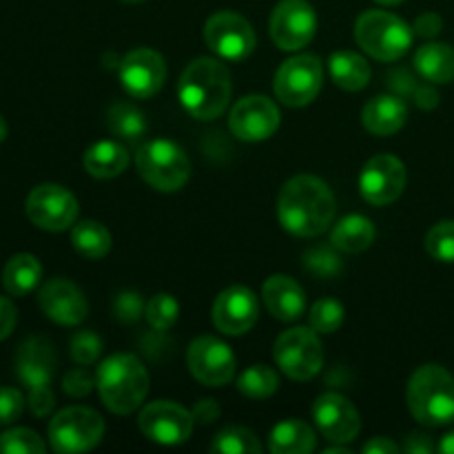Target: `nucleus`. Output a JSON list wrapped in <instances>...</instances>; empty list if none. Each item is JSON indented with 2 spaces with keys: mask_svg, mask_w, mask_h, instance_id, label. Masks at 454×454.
Returning a JSON list of instances; mask_svg holds the SVG:
<instances>
[{
  "mask_svg": "<svg viewBox=\"0 0 454 454\" xmlns=\"http://www.w3.org/2000/svg\"><path fill=\"white\" fill-rule=\"evenodd\" d=\"M278 220L295 238H317L335 220V195L319 177H291L279 191Z\"/></svg>",
  "mask_w": 454,
  "mask_h": 454,
  "instance_id": "1",
  "label": "nucleus"
},
{
  "mask_svg": "<svg viewBox=\"0 0 454 454\" xmlns=\"http://www.w3.org/2000/svg\"><path fill=\"white\" fill-rule=\"evenodd\" d=\"M180 100L198 120H215L231 100V74L215 58L189 62L180 78Z\"/></svg>",
  "mask_w": 454,
  "mask_h": 454,
  "instance_id": "2",
  "label": "nucleus"
},
{
  "mask_svg": "<svg viewBox=\"0 0 454 454\" xmlns=\"http://www.w3.org/2000/svg\"><path fill=\"white\" fill-rule=\"evenodd\" d=\"M102 403L115 415L137 411L149 393V372L133 355H111L102 362L96 375Z\"/></svg>",
  "mask_w": 454,
  "mask_h": 454,
  "instance_id": "3",
  "label": "nucleus"
},
{
  "mask_svg": "<svg viewBox=\"0 0 454 454\" xmlns=\"http://www.w3.org/2000/svg\"><path fill=\"white\" fill-rule=\"evenodd\" d=\"M408 408L419 424L437 428L454 421V377L437 364L421 366L408 384Z\"/></svg>",
  "mask_w": 454,
  "mask_h": 454,
  "instance_id": "4",
  "label": "nucleus"
},
{
  "mask_svg": "<svg viewBox=\"0 0 454 454\" xmlns=\"http://www.w3.org/2000/svg\"><path fill=\"white\" fill-rule=\"evenodd\" d=\"M415 31L399 16L381 9H371L357 18L355 40L375 60L393 62L406 56Z\"/></svg>",
  "mask_w": 454,
  "mask_h": 454,
  "instance_id": "5",
  "label": "nucleus"
},
{
  "mask_svg": "<svg viewBox=\"0 0 454 454\" xmlns=\"http://www.w3.org/2000/svg\"><path fill=\"white\" fill-rule=\"evenodd\" d=\"M136 164L146 184L162 193L180 191L191 177L189 155L182 146L168 140H151L142 145L136 155Z\"/></svg>",
  "mask_w": 454,
  "mask_h": 454,
  "instance_id": "6",
  "label": "nucleus"
},
{
  "mask_svg": "<svg viewBox=\"0 0 454 454\" xmlns=\"http://www.w3.org/2000/svg\"><path fill=\"white\" fill-rule=\"evenodd\" d=\"M105 437V421L96 411L69 406L58 412L49 424V443L60 454L87 452Z\"/></svg>",
  "mask_w": 454,
  "mask_h": 454,
  "instance_id": "7",
  "label": "nucleus"
},
{
  "mask_svg": "<svg viewBox=\"0 0 454 454\" xmlns=\"http://www.w3.org/2000/svg\"><path fill=\"white\" fill-rule=\"evenodd\" d=\"M275 362L286 377L309 381L322 371L324 348L313 328H291L275 341Z\"/></svg>",
  "mask_w": 454,
  "mask_h": 454,
  "instance_id": "8",
  "label": "nucleus"
},
{
  "mask_svg": "<svg viewBox=\"0 0 454 454\" xmlns=\"http://www.w3.org/2000/svg\"><path fill=\"white\" fill-rule=\"evenodd\" d=\"M324 67L317 56L301 53L284 62L275 74V96L286 106H306L322 91Z\"/></svg>",
  "mask_w": 454,
  "mask_h": 454,
  "instance_id": "9",
  "label": "nucleus"
},
{
  "mask_svg": "<svg viewBox=\"0 0 454 454\" xmlns=\"http://www.w3.org/2000/svg\"><path fill=\"white\" fill-rule=\"evenodd\" d=\"M31 224L43 231L60 233L71 229L78 217V200L60 184H40L29 193L25 204Z\"/></svg>",
  "mask_w": 454,
  "mask_h": 454,
  "instance_id": "10",
  "label": "nucleus"
},
{
  "mask_svg": "<svg viewBox=\"0 0 454 454\" xmlns=\"http://www.w3.org/2000/svg\"><path fill=\"white\" fill-rule=\"evenodd\" d=\"M204 40L217 56L226 60H244L255 51V31L251 22L235 12H217L204 25Z\"/></svg>",
  "mask_w": 454,
  "mask_h": 454,
  "instance_id": "11",
  "label": "nucleus"
},
{
  "mask_svg": "<svg viewBox=\"0 0 454 454\" xmlns=\"http://www.w3.org/2000/svg\"><path fill=\"white\" fill-rule=\"evenodd\" d=\"M193 424L195 417L180 403L168 402V399L145 406L140 412V419H137L142 434L151 442L162 443V446L184 443L193 433Z\"/></svg>",
  "mask_w": 454,
  "mask_h": 454,
  "instance_id": "12",
  "label": "nucleus"
},
{
  "mask_svg": "<svg viewBox=\"0 0 454 454\" xmlns=\"http://www.w3.org/2000/svg\"><path fill=\"white\" fill-rule=\"evenodd\" d=\"M317 16L306 0H282L270 16V38L284 51H297L315 38Z\"/></svg>",
  "mask_w": 454,
  "mask_h": 454,
  "instance_id": "13",
  "label": "nucleus"
},
{
  "mask_svg": "<svg viewBox=\"0 0 454 454\" xmlns=\"http://www.w3.org/2000/svg\"><path fill=\"white\" fill-rule=\"evenodd\" d=\"M408 182L406 167L395 155L381 153L375 155L364 167L359 177V191L364 200L372 207H386L399 200Z\"/></svg>",
  "mask_w": 454,
  "mask_h": 454,
  "instance_id": "14",
  "label": "nucleus"
},
{
  "mask_svg": "<svg viewBox=\"0 0 454 454\" xmlns=\"http://www.w3.org/2000/svg\"><path fill=\"white\" fill-rule=\"evenodd\" d=\"M186 364L189 371L200 384L220 386L229 384L235 377V355L224 341L215 340V337H198L193 344L189 346L186 353Z\"/></svg>",
  "mask_w": 454,
  "mask_h": 454,
  "instance_id": "15",
  "label": "nucleus"
},
{
  "mask_svg": "<svg viewBox=\"0 0 454 454\" xmlns=\"http://www.w3.org/2000/svg\"><path fill=\"white\" fill-rule=\"evenodd\" d=\"M167 80V62L153 49H133L120 62V82L127 89L129 96L153 98Z\"/></svg>",
  "mask_w": 454,
  "mask_h": 454,
  "instance_id": "16",
  "label": "nucleus"
},
{
  "mask_svg": "<svg viewBox=\"0 0 454 454\" xmlns=\"http://www.w3.org/2000/svg\"><path fill=\"white\" fill-rule=\"evenodd\" d=\"M229 127L238 140H269L279 127V109L266 96H247L235 102L229 115Z\"/></svg>",
  "mask_w": 454,
  "mask_h": 454,
  "instance_id": "17",
  "label": "nucleus"
},
{
  "mask_svg": "<svg viewBox=\"0 0 454 454\" xmlns=\"http://www.w3.org/2000/svg\"><path fill=\"white\" fill-rule=\"evenodd\" d=\"M260 317V301L247 286H229L215 297L213 324L224 335H244Z\"/></svg>",
  "mask_w": 454,
  "mask_h": 454,
  "instance_id": "18",
  "label": "nucleus"
},
{
  "mask_svg": "<svg viewBox=\"0 0 454 454\" xmlns=\"http://www.w3.org/2000/svg\"><path fill=\"white\" fill-rule=\"evenodd\" d=\"M313 419L322 437L333 443L353 442L362 430L357 408L353 406V402L337 393H326L315 402Z\"/></svg>",
  "mask_w": 454,
  "mask_h": 454,
  "instance_id": "19",
  "label": "nucleus"
},
{
  "mask_svg": "<svg viewBox=\"0 0 454 454\" xmlns=\"http://www.w3.org/2000/svg\"><path fill=\"white\" fill-rule=\"evenodd\" d=\"M38 304L51 322L60 326H78L89 313L82 291L69 279H49L38 293Z\"/></svg>",
  "mask_w": 454,
  "mask_h": 454,
  "instance_id": "20",
  "label": "nucleus"
},
{
  "mask_svg": "<svg viewBox=\"0 0 454 454\" xmlns=\"http://www.w3.org/2000/svg\"><path fill=\"white\" fill-rule=\"evenodd\" d=\"M53 366H56L53 346L47 340H43V337L27 340L16 355L18 380L27 388H38V386L51 384Z\"/></svg>",
  "mask_w": 454,
  "mask_h": 454,
  "instance_id": "21",
  "label": "nucleus"
},
{
  "mask_svg": "<svg viewBox=\"0 0 454 454\" xmlns=\"http://www.w3.org/2000/svg\"><path fill=\"white\" fill-rule=\"evenodd\" d=\"M264 306L275 319L282 322H295L304 313L306 295L300 284L288 275H273L262 286Z\"/></svg>",
  "mask_w": 454,
  "mask_h": 454,
  "instance_id": "22",
  "label": "nucleus"
},
{
  "mask_svg": "<svg viewBox=\"0 0 454 454\" xmlns=\"http://www.w3.org/2000/svg\"><path fill=\"white\" fill-rule=\"evenodd\" d=\"M408 106L399 96H377L364 106L362 122L372 136H393L406 124Z\"/></svg>",
  "mask_w": 454,
  "mask_h": 454,
  "instance_id": "23",
  "label": "nucleus"
},
{
  "mask_svg": "<svg viewBox=\"0 0 454 454\" xmlns=\"http://www.w3.org/2000/svg\"><path fill=\"white\" fill-rule=\"evenodd\" d=\"M129 167V153L120 142L102 140L89 146L84 153V168L98 180H111Z\"/></svg>",
  "mask_w": 454,
  "mask_h": 454,
  "instance_id": "24",
  "label": "nucleus"
},
{
  "mask_svg": "<svg viewBox=\"0 0 454 454\" xmlns=\"http://www.w3.org/2000/svg\"><path fill=\"white\" fill-rule=\"evenodd\" d=\"M415 69L428 82L448 84L454 80V49L443 43H428L415 53Z\"/></svg>",
  "mask_w": 454,
  "mask_h": 454,
  "instance_id": "25",
  "label": "nucleus"
},
{
  "mask_svg": "<svg viewBox=\"0 0 454 454\" xmlns=\"http://www.w3.org/2000/svg\"><path fill=\"white\" fill-rule=\"evenodd\" d=\"M40 279H43V266L38 257L29 253H18L3 269V286L13 297L29 295L38 286Z\"/></svg>",
  "mask_w": 454,
  "mask_h": 454,
  "instance_id": "26",
  "label": "nucleus"
},
{
  "mask_svg": "<svg viewBox=\"0 0 454 454\" xmlns=\"http://www.w3.org/2000/svg\"><path fill=\"white\" fill-rule=\"evenodd\" d=\"M317 446L313 428L300 419H286L273 428L269 448L273 454H309Z\"/></svg>",
  "mask_w": 454,
  "mask_h": 454,
  "instance_id": "27",
  "label": "nucleus"
},
{
  "mask_svg": "<svg viewBox=\"0 0 454 454\" xmlns=\"http://www.w3.org/2000/svg\"><path fill=\"white\" fill-rule=\"evenodd\" d=\"M328 71L335 84L344 91H362L371 82V65L355 51H337L328 60Z\"/></svg>",
  "mask_w": 454,
  "mask_h": 454,
  "instance_id": "28",
  "label": "nucleus"
},
{
  "mask_svg": "<svg viewBox=\"0 0 454 454\" xmlns=\"http://www.w3.org/2000/svg\"><path fill=\"white\" fill-rule=\"evenodd\" d=\"M331 242L341 253H362L375 242V226L364 215H348L333 229Z\"/></svg>",
  "mask_w": 454,
  "mask_h": 454,
  "instance_id": "29",
  "label": "nucleus"
},
{
  "mask_svg": "<svg viewBox=\"0 0 454 454\" xmlns=\"http://www.w3.org/2000/svg\"><path fill=\"white\" fill-rule=\"evenodd\" d=\"M71 244L87 260H100L111 251V233L96 220H84L71 231Z\"/></svg>",
  "mask_w": 454,
  "mask_h": 454,
  "instance_id": "30",
  "label": "nucleus"
},
{
  "mask_svg": "<svg viewBox=\"0 0 454 454\" xmlns=\"http://www.w3.org/2000/svg\"><path fill=\"white\" fill-rule=\"evenodd\" d=\"M109 129L114 136L124 137V140H137L146 131V118L142 111H137L133 105L127 102H115L109 109Z\"/></svg>",
  "mask_w": 454,
  "mask_h": 454,
  "instance_id": "31",
  "label": "nucleus"
},
{
  "mask_svg": "<svg viewBox=\"0 0 454 454\" xmlns=\"http://www.w3.org/2000/svg\"><path fill=\"white\" fill-rule=\"evenodd\" d=\"M279 377L278 372L264 364H255L248 371H244L238 380L239 393L251 399H266L278 390Z\"/></svg>",
  "mask_w": 454,
  "mask_h": 454,
  "instance_id": "32",
  "label": "nucleus"
},
{
  "mask_svg": "<svg viewBox=\"0 0 454 454\" xmlns=\"http://www.w3.org/2000/svg\"><path fill=\"white\" fill-rule=\"evenodd\" d=\"M211 452L222 454H257L262 452L260 439L253 430L247 428H226L213 439Z\"/></svg>",
  "mask_w": 454,
  "mask_h": 454,
  "instance_id": "33",
  "label": "nucleus"
},
{
  "mask_svg": "<svg viewBox=\"0 0 454 454\" xmlns=\"http://www.w3.org/2000/svg\"><path fill=\"white\" fill-rule=\"evenodd\" d=\"M426 251L433 260L446 262L452 264L454 262V222L446 220L434 224L433 229L426 235Z\"/></svg>",
  "mask_w": 454,
  "mask_h": 454,
  "instance_id": "34",
  "label": "nucleus"
},
{
  "mask_svg": "<svg viewBox=\"0 0 454 454\" xmlns=\"http://www.w3.org/2000/svg\"><path fill=\"white\" fill-rule=\"evenodd\" d=\"M47 446L43 439L29 428H12L0 434V452L3 454H44Z\"/></svg>",
  "mask_w": 454,
  "mask_h": 454,
  "instance_id": "35",
  "label": "nucleus"
},
{
  "mask_svg": "<svg viewBox=\"0 0 454 454\" xmlns=\"http://www.w3.org/2000/svg\"><path fill=\"white\" fill-rule=\"evenodd\" d=\"M145 315L153 331H168L177 322L180 306H177V301L168 293H158V295L149 300Z\"/></svg>",
  "mask_w": 454,
  "mask_h": 454,
  "instance_id": "36",
  "label": "nucleus"
},
{
  "mask_svg": "<svg viewBox=\"0 0 454 454\" xmlns=\"http://www.w3.org/2000/svg\"><path fill=\"white\" fill-rule=\"evenodd\" d=\"M344 322V306L335 300H322L310 309V328L315 333H335Z\"/></svg>",
  "mask_w": 454,
  "mask_h": 454,
  "instance_id": "37",
  "label": "nucleus"
},
{
  "mask_svg": "<svg viewBox=\"0 0 454 454\" xmlns=\"http://www.w3.org/2000/svg\"><path fill=\"white\" fill-rule=\"evenodd\" d=\"M102 353V341L98 340L96 333L82 331L71 340V357L78 366H89L96 362Z\"/></svg>",
  "mask_w": 454,
  "mask_h": 454,
  "instance_id": "38",
  "label": "nucleus"
},
{
  "mask_svg": "<svg viewBox=\"0 0 454 454\" xmlns=\"http://www.w3.org/2000/svg\"><path fill=\"white\" fill-rule=\"evenodd\" d=\"M114 313L120 322L133 324L146 313V304L145 300H142L140 293L124 291V293H118V297L114 300Z\"/></svg>",
  "mask_w": 454,
  "mask_h": 454,
  "instance_id": "39",
  "label": "nucleus"
},
{
  "mask_svg": "<svg viewBox=\"0 0 454 454\" xmlns=\"http://www.w3.org/2000/svg\"><path fill=\"white\" fill-rule=\"evenodd\" d=\"M306 269L319 278H333L341 270V262L331 248H313L306 253Z\"/></svg>",
  "mask_w": 454,
  "mask_h": 454,
  "instance_id": "40",
  "label": "nucleus"
},
{
  "mask_svg": "<svg viewBox=\"0 0 454 454\" xmlns=\"http://www.w3.org/2000/svg\"><path fill=\"white\" fill-rule=\"evenodd\" d=\"M25 411V397L18 388L0 386V426H9Z\"/></svg>",
  "mask_w": 454,
  "mask_h": 454,
  "instance_id": "41",
  "label": "nucleus"
},
{
  "mask_svg": "<svg viewBox=\"0 0 454 454\" xmlns=\"http://www.w3.org/2000/svg\"><path fill=\"white\" fill-rule=\"evenodd\" d=\"M93 384H96V381L89 375L87 366H80L75 368V371L67 372L62 388H65V393L71 395V397H84V395L91 393Z\"/></svg>",
  "mask_w": 454,
  "mask_h": 454,
  "instance_id": "42",
  "label": "nucleus"
},
{
  "mask_svg": "<svg viewBox=\"0 0 454 454\" xmlns=\"http://www.w3.org/2000/svg\"><path fill=\"white\" fill-rule=\"evenodd\" d=\"M29 408L31 412H34L35 417H47L49 412H51L53 403H56V399H53V393H51V386H38V388H29Z\"/></svg>",
  "mask_w": 454,
  "mask_h": 454,
  "instance_id": "43",
  "label": "nucleus"
},
{
  "mask_svg": "<svg viewBox=\"0 0 454 454\" xmlns=\"http://www.w3.org/2000/svg\"><path fill=\"white\" fill-rule=\"evenodd\" d=\"M16 322H18L16 309H13V304L7 300V297L0 295V341L7 340V337L12 335L13 328H16Z\"/></svg>",
  "mask_w": 454,
  "mask_h": 454,
  "instance_id": "44",
  "label": "nucleus"
},
{
  "mask_svg": "<svg viewBox=\"0 0 454 454\" xmlns=\"http://www.w3.org/2000/svg\"><path fill=\"white\" fill-rule=\"evenodd\" d=\"M442 27H443L442 18H439L437 13L430 12V13H424V16L417 18L415 34L421 35V38H434V35L442 31Z\"/></svg>",
  "mask_w": 454,
  "mask_h": 454,
  "instance_id": "45",
  "label": "nucleus"
},
{
  "mask_svg": "<svg viewBox=\"0 0 454 454\" xmlns=\"http://www.w3.org/2000/svg\"><path fill=\"white\" fill-rule=\"evenodd\" d=\"M403 450L411 454H430L434 450V443L430 434L426 433H412L411 437L403 442Z\"/></svg>",
  "mask_w": 454,
  "mask_h": 454,
  "instance_id": "46",
  "label": "nucleus"
},
{
  "mask_svg": "<svg viewBox=\"0 0 454 454\" xmlns=\"http://www.w3.org/2000/svg\"><path fill=\"white\" fill-rule=\"evenodd\" d=\"M193 417L200 424H211V421H215L217 417H220V408H217V403L211 402V399H202V402L195 406Z\"/></svg>",
  "mask_w": 454,
  "mask_h": 454,
  "instance_id": "47",
  "label": "nucleus"
},
{
  "mask_svg": "<svg viewBox=\"0 0 454 454\" xmlns=\"http://www.w3.org/2000/svg\"><path fill=\"white\" fill-rule=\"evenodd\" d=\"M402 448L388 437H375L364 446V454H397Z\"/></svg>",
  "mask_w": 454,
  "mask_h": 454,
  "instance_id": "48",
  "label": "nucleus"
},
{
  "mask_svg": "<svg viewBox=\"0 0 454 454\" xmlns=\"http://www.w3.org/2000/svg\"><path fill=\"white\" fill-rule=\"evenodd\" d=\"M415 100L421 109H434L439 102V96L430 84H424V87L415 89Z\"/></svg>",
  "mask_w": 454,
  "mask_h": 454,
  "instance_id": "49",
  "label": "nucleus"
},
{
  "mask_svg": "<svg viewBox=\"0 0 454 454\" xmlns=\"http://www.w3.org/2000/svg\"><path fill=\"white\" fill-rule=\"evenodd\" d=\"M437 450L443 452V454H454V433H448L446 437H443L442 442H439Z\"/></svg>",
  "mask_w": 454,
  "mask_h": 454,
  "instance_id": "50",
  "label": "nucleus"
},
{
  "mask_svg": "<svg viewBox=\"0 0 454 454\" xmlns=\"http://www.w3.org/2000/svg\"><path fill=\"white\" fill-rule=\"evenodd\" d=\"M324 454H350L348 448H341V446H331L324 450Z\"/></svg>",
  "mask_w": 454,
  "mask_h": 454,
  "instance_id": "51",
  "label": "nucleus"
},
{
  "mask_svg": "<svg viewBox=\"0 0 454 454\" xmlns=\"http://www.w3.org/2000/svg\"><path fill=\"white\" fill-rule=\"evenodd\" d=\"M4 137H7V122H4V118L0 115V142H3Z\"/></svg>",
  "mask_w": 454,
  "mask_h": 454,
  "instance_id": "52",
  "label": "nucleus"
},
{
  "mask_svg": "<svg viewBox=\"0 0 454 454\" xmlns=\"http://www.w3.org/2000/svg\"><path fill=\"white\" fill-rule=\"evenodd\" d=\"M380 4H388V7H395V4H402L403 0H377Z\"/></svg>",
  "mask_w": 454,
  "mask_h": 454,
  "instance_id": "53",
  "label": "nucleus"
},
{
  "mask_svg": "<svg viewBox=\"0 0 454 454\" xmlns=\"http://www.w3.org/2000/svg\"><path fill=\"white\" fill-rule=\"evenodd\" d=\"M124 3H140V0H124Z\"/></svg>",
  "mask_w": 454,
  "mask_h": 454,
  "instance_id": "54",
  "label": "nucleus"
}]
</instances>
